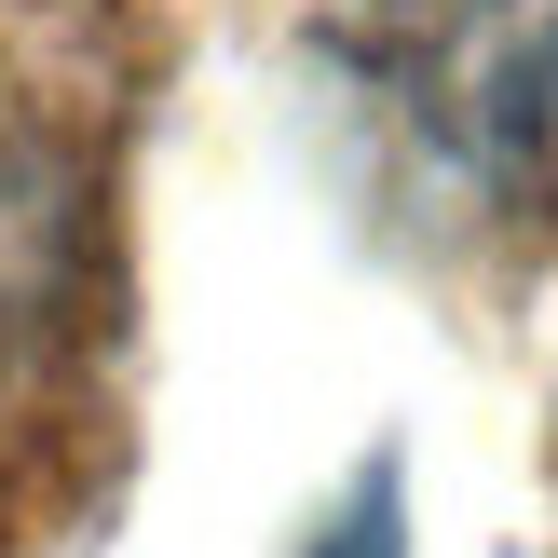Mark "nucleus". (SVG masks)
Segmentation results:
<instances>
[{"label":"nucleus","instance_id":"obj_1","mask_svg":"<svg viewBox=\"0 0 558 558\" xmlns=\"http://www.w3.org/2000/svg\"><path fill=\"white\" fill-rule=\"evenodd\" d=\"M381 82L477 205H558V0H381Z\"/></svg>","mask_w":558,"mask_h":558}]
</instances>
